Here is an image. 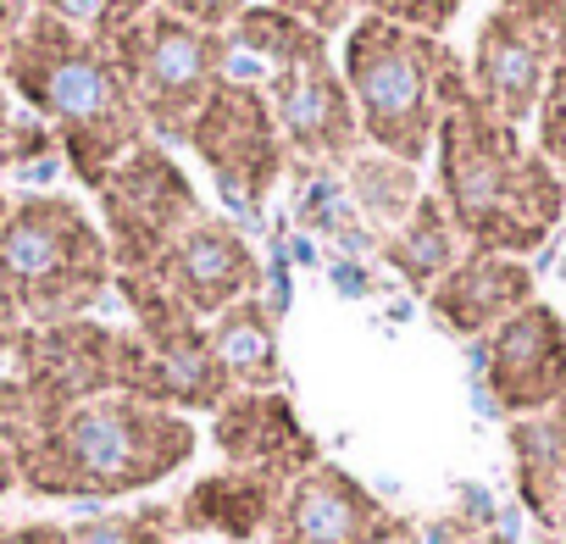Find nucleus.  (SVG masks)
I'll return each mask as SVG.
<instances>
[{"label":"nucleus","mask_w":566,"mask_h":544,"mask_svg":"<svg viewBox=\"0 0 566 544\" xmlns=\"http://www.w3.org/2000/svg\"><path fill=\"white\" fill-rule=\"evenodd\" d=\"M339 73L356 101L361 139H373L384 156L406 167L433 156L444 112L472 90L467 62L439 34H417L378 18H361L345 29Z\"/></svg>","instance_id":"4"},{"label":"nucleus","mask_w":566,"mask_h":544,"mask_svg":"<svg viewBox=\"0 0 566 544\" xmlns=\"http://www.w3.org/2000/svg\"><path fill=\"white\" fill-rule=\"evenodd\" d=\"M23 18H29V0H0V56H7V45L18 40Z\"/></svg>","instance_id":"31"},{"label":"nucleus","mask_w":566,"mask_h":544,"mask_svg":"<svg viewBox=\"0 0 566 544\" xmlns=\"http://www.w3.org/2000/svg\"><path fill=\"white\" fill-rule=\"evenodd\" d=\"M461 244H467V239L455 233L444 200H439V195H417V206L406 211V222L389 228L384 261L400 272V279H406L417 295H428V290L444 279V272L461 261Z\"/></svg>","instance_id":"19"},{"label":"nucleus","mask_w":566,"mask_h":544,"mask_svg":"<svg viewBox=\"0 0 566 544\" xmlns=\"http://www.w3.org/2000/svg\"><path fill=\"white\" fill-rule=\"evenodd\" d=\"M433 178L439 200L467 239V250L527 255L566 222V184L560 172L472 90L444 112L433 139Z\"/></svg>","instance_id":"1"},{"label":"nucleus","mask_w":566,"mask_h":544,"mask_svg":"<svg viewBox=\"0 0 566 544\" xmlns=\"http://www.w3.org/2000/svg\"><path fill=\"white\" fill-rule=\"evenodd\" d=\"M411 522L389 511L356 472L317 461L283 489L261 544H406Z\"/></svg>","instance_id":"11"},{"label":"nucleus","mask_w":566,"mask_h":544,"mask_svg":"<svg viewBox=\"0 0 566 544\" xmlns=\"http://www.w3.org/2000/svg\"><path fill=\"white\" fill-rule=\"evenodd\" d=\"M117 295L134 312V334L161 367V406L167 411H217L233 384L211 351V334L195 312H184L150 272H117Z\"/></svg>","instance_id":"10"},{"label":"nucleus","mask_w":566,"mask_h":544,"mask_svg":"<svg viewBox=\"0 0 566 544\" xmlns=\"http://www.w3.org/2000/svg\"><path fill=\"white\" fill-rule=\"evenodd\" d=\"M283 489L266 472H244V467H222L189 483V494L172 505L178 516V538H228V544H255L283 500Z\"/></svg>","instance_id":"16"},{"label":"nucleus","mask_w":566,"mask_h":544,"mask_svg":"<svg viewBox=\"0 0 566 544\" xmlns=\"http://www.w3.org/2000/svg\"><path fill=\"white\" fill-rule=\"evenodd\" d=\"M0 544H67V522H0Z\"/></svg>","instance_id":"29"},{"label":"nucleus","mask_w":566,"mask_h":544,"mask_svg":"<svg viewBox=\"0 0 566 544\" xmlns=\"http://www.w3.org/2000/svg\"><path fill=\"white\" fill-rule=\"evenodd\" d=\"M56 139H51V128L0 84V167H18V161H34V156H45Z\"/></svg>","instance_id":"24"},{"label":"nucleus","mask_w":566,"mask_h":544,"mask_svg":"<svg viewBox=\"0 0 566 544\" xmlns=\"http://www.w3.org/2000/svg\"><path fill=\"white\" fill-rule=\"evenodd\" d=\"M406 544H411V538H406Z\"/></svg>","instance_id":"35"},{"label":"nucleus","mask_w":566,"mask_h":544,"mask_svg":"<svg viewBox=\"0 0 566 544\" xmlns=\"http://www.w3.org/2000/svg\"><path fill=\"white\" fill-rule=\"evenodd\" d=\"M228 56H250L261 67V95L277 117V134L295 156H317V161H350L361 150V117L356 101L345 90V73L334 67L328 34L283 18L272 7H250L228 34H222Z\"/></svg>","instance_id":"5"},{"label":"nucleus","mask_w":566,"mask_h":544,"mask_svg":"<svg viewBox=\"0 0 566 544\" xmlns=\"http://www.w3.org/2000/svg\"><path fill=\"white\" fill-rule=\"evenodd\" d=\"M195 450L200 433L184 411L134 395H101L67 406L12 444V467L29 500H128L167 483L195 461Z\"/></svg>","instance_id":"2"},{"label":"nucleus","mask_w":566,"mask_h":544,"mask_svg":"<svg viewBox=\"0 0 566 544\" xmlns=\"http://www.w3.org/2000/svg\"><path fill=\"white\" fill-rule=\"evenodd\" d=\"M206 334H211V351H217L233 389H277V378H283L277 317L261 295H250V301L228 306L222 317H211Z\"/></svg>","instance_id":"18"},{"label":"nucleus","mask_w":566,"mask_h":544,"mask_svg":"<svg viewBox=\"0 0 566 544\" xmlns=\"http://www.w3.org/2000/svg\"><path fill=\"white\" fill-rule=\"evenodd\" d=\"M533 295V266L522 255L461 250V261L428 290V312L455 339H489L505 317H516Z\"/></svg>","instance_id":"15"},{"label":"nucleus","mask_w":566,"mask_h":544,"mask_svg":"<svg viewBox=\"0 0 566 544\" xmlns=\"http://www.w3.org/2000/svg\"><path fill=\"white\" fill-rule=\"evenodd\" d=\"M150 279H156L184 312H195L200 323H211V317H222L228 306H239V301H250V295L266 290V266H261V255L250 250V239H244L233 222L200 211V217L178 233V244L156 261Z\"/></svg>","instance_id":"12"},{"label":"nucleus","mask_w":566,"mask_h":544,"mask_svg":"<svg viewBox=\"0 0 566 544\" xmlns=\"http://www.w3.org/2000/svg\"><path fill=\"white\" fill-rule=\"evenodd\" d=\"M560 533H566V511H560Z\"/></svg>","instance_id":"34"},{"label":"nucleus","mask_w":566,"mask_h":544,"mask_svg":"<svg viewBox=\"0 0 566 544\" xmlns=\"http://www.w3.org/2000/svg\"><path fill=\"white\" fill-rule=\"evenodd\" d=\"M12 489H18V467H12V450L0 444V500H7Z\"/></svg>","instance_id":"32"},{"label":"nucleus","mask_w":566,"mask_h":544,"mask_svg":"<svg viewBox=\"0 0 566 544\" xmlns=\"http://www.w3.org/2000/svg\"><path fill=\"white\" fill-rule=\"evenodd\" d=\"M184 145L200 156L222 206L239 211V217H261L272 184L283 178V156H290L266 95L244 79H222L211 90V101L200 106Z\"/></svg>","instance_id":"9"},{"label":"nucleus","mask_w":566,"mask_h":544,"mask_svg":"<svg viewBox=\"0 0 566 544\" xmlns=\"http://www.w3.org/2000/svg\"><path fill=\"white\" fill-rule=\"evenodd\" d=\"M361 18H378V23H400V29H417V34H439L455 23L461 0H356Z\"/></svg>","instance_id":"25"},{"label":"nucleus","mask_w":566,"mask_h":544,"mask_svg":"<svg viewBox=\"0 0 566 544\" xmlns=\"http://www.w3.org/2000/svg\"><path fill=\"white\" fill-rule=\"evenodd\" d=\"M29 334V317H23V306H18V295H12V284L0 279V351H18V339Z\"/></svg>","instance_id":"30"},{"label":"nucleus","mask_w":566,"mask_h":544,"mask_svg":"<svg viewBox=\"0 0 566 544\" xmlns=\"http://www.w3.org/2000/svg\"><path fill=\"white\" fill-rule=\"evenodd\" d=\"M261 7L295 18V23H306L317 34H339V29L356 23V0H261Z\"/></svg>","instance_id":"28"},{"label":"nucleus","mask_w":566,"mask_h":544,"mask_svg":"<svg viewBox=\"0 0 566 544\" xmlns=\"http://www.w3.org/2000/svg\"><path fill=\"white\" fill-rule=\"evenodd\" d=\"M483 389L505 417H538L566 400V317L527 301L483 339Z\"/></svg>","instance_id":"13"},{"label":"nucleus","mask_w":566,"mask_h":544,"mask_svg":"<svg viewBox=\"0 0 566 544\" xmlns=\"http://www.w3.org/2000/svg\"><path fill=\"white\" fill-rule=\"evenodd\" d=\"M0 279L12 284L29 328L78 323L117 284L101 222L67 195H23L0 222Z\"/></svg>","instance_id":"6"},{"label":"nucleus","mask_w":566,"mask_h":544,"mask_svg":"<svg viewBox=\"0 0 566 544\" xmlns=\"http://www.w3.org/2000/svg\"><path fill=\"white\" fill-rule=\"evenodd\" d=\"M128 90V101L139 106L145 128L156 139H189L200 106L211 101V90L222 84V34L189 29L172 12L150 7L145 18H134L112 45H101Z\"/></svg>","instance_id":"7"},{"label":"nucleus","mask_w":566,"mask_h":544,"mask_svg":"<svg viewBox=\"0 0 566 544\" xmlns=\"http://www.w3.org/2000/svg\"><path fill=\"white\" fill-rule=\"evenodd\" d=\"M211 444L222 450L228 467L266 472L277 483H295L301 472L323 461L312 428L301 422V411L290 406L283 389H233L211 411Z\"/></svg>","instance_id":"14"},{"label":"nucleus","mask_w":566,"mask_h":544,"mask_svg":"<svg viewBox=\"0 0 566 544\" xmlns=\"http://www.w3.org/2000/svg\"><path fill=\"white\" fill-rule=\"evenodd\" d=\"M178 516L172 505H134V511H101L84 522H67V544H172Z\"/></svg>","instance_id":"21"},{"label":"nucleus","mask_w":566,"mask_h":544,"mask_svg":"<svg viewBox=\"0 0 566 544\" xmlns=\"http://www.w3.org/2000/svg\"><path fill=\"white\" fill-rule=\"evenodd\" d=\"M505 444H511L522 505L533 511V522L560 527V511H566V400L538 411V417H511Z\"/></svg>","instance_id":"17"},{"label":"nucleus","mask_w":566,"mask_h":544,"mask_svg":"<svg viewBox=\"0 0 566 544\" xmlns=\"http://www.w3.org/2000/svg\"><path fill=\"white\" fill-rule=\"evenodd\" d=\"M533 123H538V156H544V161L560 172V184H566V62L549 73Z\"/></svg>","instance_id":"26"},{"label":"nucleus","mask_w":566,"mask_h":544,"mask_svg":"<svg viewBox=\"0 0 566 544\" xmlns=\"http://www.w3.org/2000/svg\"><path fill=\"white\" fill-rule=\"evenodd\" d=\"M29 7L56 18V23H67L73 34H84L95 45H112L134 18H145L156 7V0H29Z\"/></svg>","instance_id":"22"},{"label":"nucleus","mask_w":566,"mask_h":544,"mask_svg":"<svg viewBox=\"0 0 566 544\" xmlns=\"http://www.w3.org/2000/svg\"><path fill=\"white\" fill-rule=\"evenodd\" d=\"M95 200H101V233L112 244L117 272H156V261L200 217V195L161 139L134 145L101 178Z\"/></svg>","instance_id":"8"},{"label":"nucleus","mask_w":566,"mask_h":544,"mask_svg":"<svg viewBox=\"0 0 566 544\" xmlns=\"http://www.w3.org/2000/svg\"><path fill=\"white\" fill-rule=\"evenodd\" d=\"M161 12H172L178 23L189 29H206V34H228L244 12H250V0H156Z\"/></svg>","instance_id":"27"},{"label":"nucleus","mask_w":566,"mask_h":544,"mask_svg":"<svg viewBox=\"0 0 566 544\" xmlns=\"http://www.w3.org/2000/svg\"><path fill=\"white\" fill-rule=\"evenodd\" d=\"M489 12H500L549 67L566 62V0H494Z\"/></svg>","instance_id":"23"},{"label":"nucleus","mask_w":566,"mask_h":544,"mask_svg":"<svg viewBox=\"0 0 566 544\" xmlns=\"http://www.w3.org/2000/svg\"><path fill=\"white\" fill-rule=\"evenodd\" d=\"M0 84L51 128L73 178L90 184V189H101V178L134 145L150 139V128H145L139 106L128 101L112 56L95 40L73 34L67 23H56L45 12L23 18L18 40L0 56Z\"/></svg>","instance_id":"3"},{"label":"nucleus","mask_w":566,"mask_h":544,"mask_svg":"<svg viewBox=\"0 0 566 544\" xmlns=\"http://www.w3.org/2000/svg\"><path fill=\"white\" fill-rule=\"evenodd\" d=\"M350 178H356V200L373 211V217H384V222H406V211L417 206V195H422V184H417V167H406V161H395V156H350Z\"/></svg>","instance_id":"20"},{"label":"nucleus","mask_w":566,"mask_h":544,"mask_svg":"<svg viewBox=\"0 0 566 544\" xmlns=\"http://www.w3.org/2000/svg\"><path fill=\"white\" fill-rule=\"evenodd\" d=\"M7 211H12V195H0V222H7Z\"/></svg>","instance_id":"33"}]
</instances>
